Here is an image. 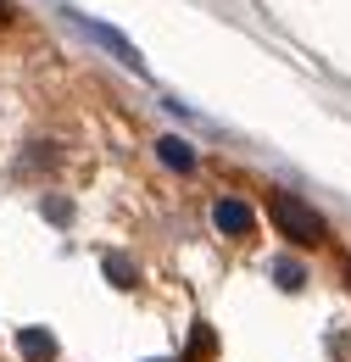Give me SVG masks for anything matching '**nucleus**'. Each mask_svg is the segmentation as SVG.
I'll use <instances>...</instances> for the list:
<instances>
[{
  "label": "nucleus",
  "instance_id": "4",
  "mask_svg": "<svg viewBox=\"0 0 351 362\" xmlns=\"http://www.w3.org/2000/svg\"><path fill=\"white\" fill-rule=\"evenodd\" d=\"M17 351L34 357V362H50L56 357V334H50V329H23V334H17Z\"/></svg>",
  "mask_w": 351,
  "mask_h": 362
},
{
  "label": "nucleus",
  "instance_id": "5",
  "mask_svg": "<svg viewBox=\"0 0 351 362\" xmlns=\"http://www.w3.org/2000/svg\"><path fill=\"white\" fill-rule=\"evenodd\" d=\"M156 145H162V162H168V168H178V173H190V168H195V151H190V145H184V139H156Z\"/></svg>",
  "mask_w": 351,
  "mask_h": 362
},
{
  "label": "nucleus",
  "instance_id": "7",
  "mask_svg": "<svg viewBox=\"0 0 351 362\" xmlns=\"http://www.w3.org/2000/svg\"><path fill=\"white\" fill-rule=\"evenodd\" d=\"M106 273H112V284H134V268L123 262V257H112V262H106Z\"/></svg>",
  "mask_w": 351,
  "mask_h": 362
},
{
  "label": "nucleus",
  "instance_id": "1",
  "mask_svg": "<svg viewBox=\"0 0 351 362\" xmlns=\"http://www.w3.org/2000/svg\"><path fill=\"white\" fill-rule=\"evenodd\" d=\"M267 218H273V228L290 240V245H318L329 228H323V218L312 212L301 195H290V189H279L273 201H267Z\"/></svg>",
  "mask_w": 351,
  "mask_h": 362
},
{
  "label": "nucleus",
  "instance_id": "6",
  "mask_svg": "<svg viewBox=\"0 0 351 362\" xmlns=\"http://www.w3.org/2000/svg\"><path fill=\"white\" fill-rule=\"evenodd\" d=\"M273 273H279L284 290H301V284H307V268H301V262H273Z\"/></svg>",
  "mask_w": 351,
  "mask_h": 362
},
{
  "label": "nucleus",
  "instance_id": "3",
  "mask_svg": "<svg viewBox=\"0 0 351 362\" xmlns=\"http://www.w3.org/2000/svg\"><path fill=\"white\" fill-rule=\"evenodd\" d=\"M84 34L95 40V45H106L112 56H117V62H123V67H134V73H145V62H139V50H134L129 40L117 34V28H106V23H84Z\"/></svg>",
  "mask_w": 351,
  "mask_h": 362
},
{
  "label": "nucleus",
  "instance_id": "2",
  "mask_svg": "<svg viewBox=\"0 0 351 362\" xmlns=\"http://www.w3.org/2000/svg\"><path fill=\"white\" fill-rule=\"evenodd\" d=\"M212 223L229 234V240H246L251 228H257V212L246 206V201H234V195H223L218 206H212Z\"/></svg>",
  "mask_w": 351,
  "mask_h": 362
}]
</instances>
